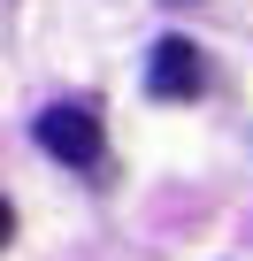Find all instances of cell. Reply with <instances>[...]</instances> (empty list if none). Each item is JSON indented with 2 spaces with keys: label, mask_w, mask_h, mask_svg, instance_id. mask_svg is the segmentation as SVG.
Instances as JSON below:
<instances>
[{
  "label": "cell",
  "mask_w": 253,
  "mask_h": 261,
  "mask_svg": "<svg viewBox=\"0 0 253 261\" xmlns=\"http://www.w3.org/2000/svg\"><path fill=\"white\" fill-rule=\"evenodd\" d=\"M39 146L54 154V162H69V169H107V130H100V115L92 108H77V100H62V108H46L39 115Z\"/></svg>",
  "instance_id": "obj_1"
},
{
  "label": "cell",
  "mask_w": 253,
  "mask_h": 261,
  "mask_svg": "<svg viewBox=\"0 0 253 261\" xmlns=\"http://www.w3.org/2000/svg\"><path fill=\"white\" fill-rule=\"evenodd\" d=\"M146 92H154V100H192V92H200V46H192V39H154Z\"/></svg>",
  "instance_id": "obj_2"
},
{
  "label": "cell",
  "mask_w": 253,
  "mask_h": 261,
  "mask_svg": "<svg viewBox=\"0 0 253 261\" xmlns=\"http://www.w3.org/2000/svg\"><path fill=\"white\" fill-rule=\"evenodd\" d=\"M8 230H16V207H8V200H0V246H8Z\"/></svg>",
  "instance_id": "obj_3"
}]
</instances>
